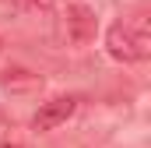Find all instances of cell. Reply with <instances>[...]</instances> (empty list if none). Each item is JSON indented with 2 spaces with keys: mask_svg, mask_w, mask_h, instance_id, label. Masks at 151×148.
<instances>
[{
  "mask_svg": "<svg viewBox=\"0 0 151 148\" xmlns=\"http://www.w3.org/2000/svg\"><path fill=\"white\" fill-rule=\"evenodd\" d=\"M106 46H109V53H113L116 60L134 64V60H144L151 53V36H148V28H144V21H137V28H130V25L119 21V25L109 28Z\"/></svg>",
  "mask_w": 151,
  "mask_h": 148,
  "instance_id": "6da1fadb",
  "label": "cell"
},
{
  "mask_svg": "<svg viewBox=\"0 0 151 148\" xmlns=\"http://www.w3.org/2000/svg\"><path fill=\"white\" fill-rule=\"evenodd\" d=\"M74 99L70 95H60V99H49V102H42L35 113V131H53V127H60V123H67V116L74 113Z\"/></svg>",
  "mask_w": 151,
  "mask_h": 148,
  "instance_id": "7a4b0ae2",
  "label": "cell"
},
{
  "mask_svg": "<svg viewBox=\"0 0 151 148\" xmlns=\"http://www.w3.org/2000/svg\"><path fill=\"white\" fill-rule=\"evenodd\" d=\"M67 36L74 39L77 46H84V42L95 39V14H91L84 4L67 7Z\"/></svg>",
  "mask_w": 151,
  "mask_h": 148,
  "instance_id": "3957f363",
  "label": "cell"
},
{
  "mask_svg": "<svg viewBox=\"0 0 151 148\" xmlns=\"http://www.w3.org/2000/svg\"><path fill=\"white\" fill-rule=\"evenodd\" d=\"M0 85H4V92H11V95H25V92H39V88H42V78L32 74V71L14 67V71H7L0 78Z\"/></svg>",
  "mask_w": 151,
  "mask_h": 148,
  "instance_id": "277c9868",
  "label": "cell"
}]
</instances>
